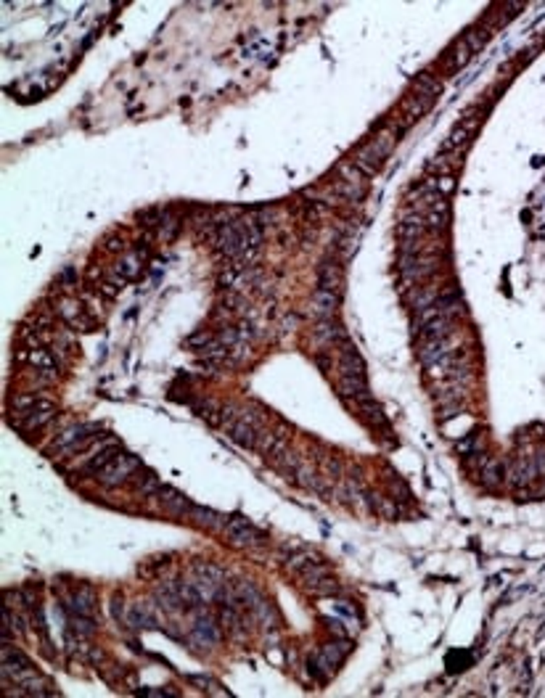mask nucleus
<instances>
[{
	"instance_id": "nucleus-17",
	"label": "nucleus",
	"mask_w": 545,
	"mask_h": 698,
	"mask_svg": "<svg viewBox=\"0 0 545 698\" xmlns=\"http://www.w3.org/2000/svg\"><path fill=\"white\" fill-rule=\"evenodd\" d=\"M189 519H194L199 527H209V529H217V527H223V522H226L220 513H215L212 508H204V505H194Z\"/></svg>"
},
{
	"instance_id": "nucleus-7",
	"label": "nucleus",
	"mask_w": 545,
	"mask_h": 698,
	"mask_svg": "<svg viewBox=\"0 0 545 698\" xmlns=\"http://www.w3.org/2000/svg\"><path fill=\"white\" fill-rule=\"evenodd\" d=\"M27 670H32V664H29L27 656L6 643V645H3V680L9 682V680H14L16 675H21V672H27Z\"/></svg>"
},
{
	"instance_id": "nucleus-15",
	"label": "nucleus",
	"mask_w": 545,
	"mask_h": 698,
	"mask_svg": "<svg viewBox=\"0 0 545 698\" xmlns=\"http://www.w3.org/2000/svg\"><path fill=\"white\" fill-rule=\"evenodd\" d=\"M191 635H194V640H199L201 645H207V648L220 640V630H217L215 619H209V616H207V619L201 616V619L194 624V633H191Z\"/></svg>"
},
{
	"instance_id": "nucleus-18",
	"label": "nucleus",
	"mask_w": 545,
	"mask_h": 698,
	"mask_svg": "<svg viewBox=\"0 0 545 698\" xmlns=\"http://www.w3.org/2000/svg\"><path fill=\"white\" fill-rule=\"evenodd\" d=\"M138 270H141V265H138V254H125L122 260H120V265H117V273H120V278H122V280L135 278Z\"/></svg>"
},
{
	"instance_id": "nucleus-8",
	"label": "nucleus",
	"mask_w": 545,
	"mask_h": 698,
	"mask_svg": "<svg viewBox=\"0 0 545 698\" xmlns=\"http://www.w3.org/2000/svg\"><path fill=\"white\" fill-rule=\"evenodd\" d=\"M349 653V645L347 643H331L326 645L323 651L315 656V670H323V672H331L337 670L339 664L344 661V656Z\"/></svg>"
},
{
	"instance_id": "nucleus-3",
	"label": "nucleus",
	"mask_w": 545,
	"mask_h": 698,
	"mask_svg": "<svg viewBox=\"0 0 545 698\" xmlns=\"http://www.w3.org/2000/svg\"><path fill=\"white\" fill-rule=\"evenodd\" d=\"M138 468H141V460L135 455H127V453L120 450V453H117V455L95 474V479H98L104 487H120V485H125Z\"/></svg>"
},
{
	"instance_id": "nucleus-11",
	"label": "nucleus",
	"mask_w": 545,
	"mask_h": 698,
	"mask_svg": "<svg viewBox=\"0 0 545 698\" xmlns=\"http://www.w3.org/2000/svg\"><path fill=\"white\" fill-rule=\"evenodd\" d=\"M69 608L75 611V616H90L95 611V593L93 587L80 585L75 590V596L69 598Z\"/></svg>"
},
{
	"instance_id": "nucleus-12",
	"label": "nucleus",
	"mask_w": 545,
	"mask_h": 698,
	"mask_svg": "<svg viewBox=\"0 0 545 698\" xmlns=\"http://www.w3.org/2000/svg\"><path fill=\"white\" fill-rule=\"evenodd\" d=\"M440 90H442V83L434 75H429V72H421V75H418V80L413 83V93L418 95V98H423L426 103H434V101H437Z\"/></svg>"
},
{
	"instance_id": "nucleus-20",
	"label": "nucleus",
	"mask_w": 545,
	"mask_h": 698,
	"mask_svg": "<svg viewBox=\"0 0 545 698\" xmlns=\"http://www.w3.org/2000/svg\"><path fill=\"white\" fill-rule=\"evenodd\" d=\"M469 56H471V48L461 40V43L455 46V56H453V61H455V66H463L469 61Z\"/></svg>"
},
{
	"instance_id": "nucleus-14",
	"label": "nucleus",
	"mask_w": 545,
	"mask_h": 698,
	"mask_svg": "<svg viewBox=\"0 0 545 698\" xmlns=\"http://www.w3.org/2000/svg\"><path fill=\"white\" fill-rule=\"evenodd\" d=\"M27 363L32 365V368H38V373H46V376H56V360H53V354L48 352V349H43V347H35V349H27Z\"/></svg>"
},
{
	"instance_id": "nucleus-4",
	"label": "nucleus",
	"mask_w": 545,
	"mask_h": 698,
	"mask_svg": "<svg viewBox=\"0 0 545 698\" xmlns=\"http://www.w3.org/2000/svg\"><path fill=\"white\" fill-rule=\"evenodd\" d=\"M223 534L226 540L236 548H260L265 542V534L257 527H254L249 519H241V516H233V519H226L223 522Z\"/></svg>"
},
{
	"instance_id": "nucleus-2",
	"label": "nucleus",
	"mask_w": 545,
	"mask_h": 698,
	"mask_svg": "<svg viewBox=\"0 0 545 698\" xmlns=\"http://www.w3.org/2000/svg\"><path fill=\"white\" fill-rule=\"evenodd\" d=\"M368 175H363L360 169L355 167V162H344V164H339L337 169V183H334V191H337L344 201H363V196L368 191Z\"/></svg>"
},
{
	"instance_id": "nucleus-16",
	"label": "nucleus",
	"mask_w": 545,
	"mask_h": 698,
	"mask_svg": "<svg viewBox=\"0 0 545 698\" xmlns=\"http://www.w3.org/2000/svg\"><path fill=\"white\" fill-rule=\"evenodd\" d=\"M157 601L164 611H178L180 606H183V598H180V585H162L157 590Z\"/></svg>"
},
{
	"instance_id": "nucleus-10",
	"label": "nucleus",
	"mask_w": 545,
	"mask_h": 698,
	"mask_svg": "<svg viewBox=\"0 0 545 698\" xmlns=\"http://www.w3.org/2000/svg\"><path fill=\"white\" fill-rule=\"evenodd\" d=\"M154 497H159L162 508H164L167 513H175V516H189L191 508H194V503H189L183 495L175 492V490H169V487H162Z\"/></svg>"
},
{
	"instance_id": "nucleus-1",
	"label": "nucleus",
	"mask_w": 545,
	"mask_h": 698,
	"mask_svg": "<svg viewBox=\"0 0 545 698\" xmlns=\"http://www.w3.org/2000/svg\"><path fill=\"white\" fill-rule=\"evenodd\" d=\"M397 146V130H381L376 138H371L368 143H363L355 154V167L363 175H376L379 169L384 167V162L392 157V151Z\"/></svg>"
},
{
	"instance_id": "nucleus-5",
	"label": "nucleus",
	"mask_w": 545,
	"mask_h": 698,
	"mask_svg": "<svg viewBox=\"0 0 545 698\" xmlns=\"http://www.w3.org/2000/svg\"><path fill=\"white\" fill-rule=\"evenodd\" d=\"M56 413H58L56 402L38 400L35 405H32V408L21 413V428H24V431H35V428H43L48 421L56 418Z\"/></svg>"
},
{
	"instance_id": "nucleus-13",
	"label": "nucleus",
	"mask_w": 545,
	"mask_h": 698,
	"mask_svg": "<svg viewBox=\"0 0 545 698\" xmlns=\"http://www.w3.org/2000/svg\"><path fill=\"white\" fill-rule=\"evenodd\" d=\"M334 310H337V291L318 289L312 294V315L315 317L326 320V317L334 315Z\"/></svg>"
},
{
	"instance_id": "nucleus-6",
	"label": "nucleus",
	"mask_w": 545,
	"mask_h": 698,
	"mask_svg": "<svg viewBox=\"0 0 545 698\" xmlns=\"http://www.w3.org/2000/svg\"><path fill=\"white\" fill-rule=\"evenodd\" d=\"M127 624L130 627H138V630H151V627H157V608L149 603V601H135V603L127 608Z\"/></svg>"
},
{
	"instance_id": "nucleus-9",
	"label": "nucleus",
	"mask_w": 545,
	"mask_h": 698,
	"mask_svg": "<svg viewBox=\"0 0 545 698\" xmlns=\"http://www.w3.org/2000/svg\"><path fill=\"white\" fill-rule=\"evenodd\" d=\"M56 310H58V315L64 317L66 326L77 328V331H88V328H90V320L85 317V310H83V305H80V302H72V299H61Z\"/></svg>"
},
{
	"instance_id": "nucleus-19",
	"label": "nucleus",
	"mask_w": 545,
	"mask_h": 698,
	"mask_svg": "<svg viewBox=\"0 0 545 698\" xmlns=\"http://www.w3.org/2000/svg\"><path fill=\"white\" fill-rule=\"evenodd\" d=\"M506 474V468L500 460H487V463H482V479L487 482V485H498L500 479Z\"/></svg>"
}]
</instances>
